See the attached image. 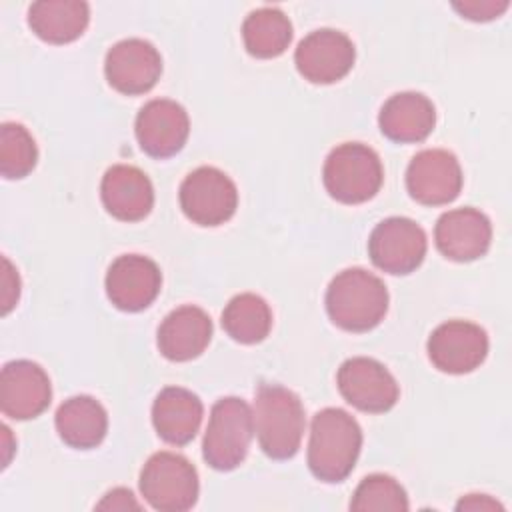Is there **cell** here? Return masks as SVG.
I'll list each match as a JSON object with an SVG mask.
<instances>
[{
    "instance_id": "6da1fadb",
    "label": "cell",
    "mask_w": 512,
    "mask_h": 512,
    "mask_svg": "<svg viewBox=\"0 0 512 512\" xmlns=\"http://www.w3.org/2000/svg\"><path fill=\"white\" fill-rule=\"evenodd\" d=\"M360 448L362 430L348 412L324 408L312 418L308 466L318 480L342 482L354 470Z\"/></svg>"
},
{
    "instance_id": "7a4b0ae2",
    "label": "cell",
    "mask_w": 512,
    "mask_h": 512,
    "mask_svg": "<svg viewBox=\"0 0 512 512\" xmlns=\"http://www.w3.org/2000/svg\"><path fill=\"white\" fill-rule=\"evenodd\" d=\"M254 432L262 452L274 460L292 458L304 434V408L300 398L278 384H260L252 410Z\"/></svg>"
},
{
    "instance_id": "3957f363",
    "label": "cell",
    "mask_w": 512,
    "mask_h": 512,
    "mask_svg": "<svg viewBox=\"0 0 512 512\" xmlns=\"http://www.w3.org/2000/svg\"><path fill=\"white\" fill-rule=\"evenodd\" d=\"M386 310L384 282L364 268L342 270L326 290V312L342 330L368 332L382 322Z\"/></svg>"
},
{
    "instance_id": "277c9868",
    "label": "cell",
    "mask_w": 512,
    "mask_h": 512,
    "mask_svg": "<svg viewBox=\"0 0 512 512\" xmlns=\"http://www.w3.org/2000/svg\"><path fill=\"white\" fill-rule=\"evenodd\" d=\"M322 178L334 200L342 204H362L380 190L384 170L378 154L370 146L346 142L328 154Z\"/></svg>"
},
{
    "instance_id": "5b68a950",
    "label": "cell",
    "mask_w": 512,
    "mask_h": 512,
    "mask_svg": "<svg viewBox=\"0 0 512 512\" xmlns=\"http://www.w3.org/2000/svg\"><path fill=\"white\" fill-rule=\"evenodd\" d=\"M252 434L254 422L250 406L236 396L220 398L210 410L202 456L214 470H234L244 462Z\"/></svg>"
},
{
    "instance_id": "8992f818",
    "label": "cell",
    "mask_w": 512,
    "mask_h": 512,
    "mask_svg": "<svg viewBox=\"0 0 512 512\" xmlns=\"http://www.w3.org/2000/svg\"><path fill=\"white\" fill-rule=\"evenodd\" d=\"M140 492L154 510H190L198 500L196 468L176 452H156L140 472Z\"/></svg>"
},
{
    "instance_id": "52a82bcc",
    "label": "cell",
    "mask_w": 512,
    "mask_h": 512,
    "mask_svg": "<svg viewBox=\"0 0 512 512\" xmlns=\"http://www.w3.org/2000/svg\"><path fill=\"white\" fill-rule=\"evenodd\" d=\"M182 212L200 226H220L238 206L236 184L214 166H200L180 184Z\"/></svg>"
},
{
    "instance_id": "ba28073f",
    "label": "cell",
    "mask_w": 512,
    "mask_h": 512,
    "mask_svg": "<svg viewBox=\"0 0 512 512\" xmlns=\"http://www.w3.org/2000/svg\"><path fill=\"white\" fill-rule=\"evenodd\" d=\"M426 234L410 218L392 216L382 220L370 234L368 254L388 274H410L426 256Z\"/></svg>"
},
{
    "instance_id": "9c48e42d",
    "label": "cell",
    "mask_w": 512,
    "mask_h": 512,
    "mask_svg": "<svg viewBox=\"0 0 512 512\" xmlns=\"http://www.w3.org/2000/svg\"><path fill=\"white\" fill-rule=\"evenodd\" d=\"M336 384L348 404L362 412H388L400 394L394 376L374 358L356 356L338 368Z\"/></svg>"
},
{
    "instance_id": "30bf717a",
    "label": "cell",
    "mask_w": 512,
    "mask_h": 512,
    "mask_svg": "<svg viewBox=\"0 0 512 512\" xmlns=\"http://www.w3.org/2000/svg\"><path fill=\"white\" fill-rule=\"evenodd\" d=\"M406 188L424 206H442L456 200L462 190V170L456 156L442 148L418 152L408 164Z\"/></svg>"
},
{
    "instance_id": "8fae6325",
    "label": "cell",
    "mask_w": 512,
    "mask_h": 512,
    "mask_svg": "<svg viewBox=\"0 0 512 512\" xmlns=\"http://www.w3.org/2000/svg\"><path fill=\"white\" fill-rule=\"evenodd\" d=\"M354 58L352 40L332 28L310 32L294 52L298 72L312 84H332L344 78L352 70Z\"/></svg>"
},
{
    "instance_id": "7c38bea8",
    "label": "cell",
    "mask_w": 512,
    "mask_h": 512,
    "mask_svg": "<svg viewBox=\"0 0 512 512\" xmlns=\"http://www.w3.org/2000/svg\"><path fill=\"white\" fill-rule=\"evenodd\" d=\"M108 84L126 96H138L152 90L162 74L160 52L142 38L116 42L104 60Z\"/></svg>"
},
{
    "instance_id": "4fadbf2b",
    "label": "cell",
    "mask_w": 512,
    "mask_h": 512,
    "mask_svg": "<svg viewBox=\"0 0 512 512\" xmlns=\"http://www.w3.org/2000/svg\"><path fill=\"white\" fill-rule=\"evenodd\" d=\"M488 354L486 332L466 320H448L428 338V358L448 374H468L476 370Z\"/></svg>"
},
{
    "instance_id": "5bb4252c",
    "label": "cell",
    "mask_w": 512,
    "mask_h": 512,
    "mask_svg": "<svg viewBox=\"0 0 512 512\" xmlns=\"http://www.w3.org/2000/svg\"><path fill=\"white\" fill-rule=\"evenodd\" d=\"M134 130L140 148L148 156L170 158L184 148L190 132V120L178 102L156 98L140 108Z\"/></svg>"
},
{
    "instance_id": "9a60e30c",
    "label": "cell",
    "mask_w": 512,
    "mask_h": 512,
    "mask_svg": "<svg viewBox=\"0 0 512 512\" xmlns=\"http://www.w3.org/2000/svg\"><path fill=\"white\" fill-rule=\"evenodd\" d=\"M162 286V274L154 260L140 254L118 256L106 274V294L124 312L148 308Z\"/></svg>"
},
{
    "instance_id": "2e32d148",
    "label": "cell",
    "mask_w": 512,
    "mask_h": 512,
    "mask_svg": "<svg viewBox=\"0 0 512 512\" xmlns=\"http://www.w3.org/2000/svg\"><path fill=\"white\" fill-rule=\"evenodd\" d=\"M52 398L50 378L42 366L30 360H12L4 364L0 376V408L14 420L40 416Z\"/></svg>"
},
{
    "instance_id": "e0dca14e",
    "label": "cell",
    "mask_w": 512,
    "mask_h": 512,
    "mask_svg": "<svg viewBox=\"0 0 512 512\" xmlns=\"http://www.w3.org/2000/svg\"><path fill=\"white\" fill-rule=\"evenodd\" d=\"M436 248L454 262H472L490 248L492 226L486 214L476 208L444 212L434 228Z\"/></svg>"
},
{
    "instance_id": "ac0fdd59",
    "label": "cell",
    "mask_w": 512,
    "mask_h": 512,
    "mask_svg": "<svg viewBox=\"0 0 512 512\" xmlns=\"http://www.w3.org/2000/svg\"><path fill=\"white\" fill-rule=\"evenodd\" d=\"M102 204L118 220L138 222L154 206V188L148 176L128 164H116L106 170L100 184Z\"/></svg>"
},
{
    "instance_id": "d6986e66",
    "label": "cell",
    "mask_w": 512,
    "mask_h": 512,
    "mask_svg": "<svg viewBox=\"0 0 512 512\" xmlns=\"http://www.w3.org/2000/svg\"><path fill=\"white\" fill-rule=\"evenodd\" d=\"M212 338V320L198 306L172 310L158 328V348L172 362H186L200 356Z\"/></svg>"
},
{
    "instance_id": "ffe728a7",
    "label": "cell",
    "mask_w": 512,
    "mask_h": 512,
    "mask_svg": "<svg viewBox=\"0 0 512 512\" xmlns=\"http://www.w3.org/2000/svg\"><path fill=\"white\" fill-rule=\"evenodd\" d=\"M382 134L398 144L422 142L436 124L434 104L420 92L390 96L378 116Z\"/></svg>"
},
{
    "instance_id": "44dd1931",
    "label": "cell",
    "mask_w": 512,
    "mask_h": 512,
    "mask_svg": "<svg viewBox=\"0 0 512 512\" xmlns=\"http://www.w3.org/2000/svg\"><path fill=\"white\" fill-rule=\"evenodd\" d=\"M202 414L200 398L180 386L160 390L152 404V424L158 436L174 446H184L196 436Z\"/></svg>"
},
{
    "instance_id": "7402d4cb",
    "label": "cell",
    "mask_w": 512,
    "mask_h": 512,
    "mask_svg": "<svg viewBox=\"0 0 512 512\" xmlns=\"http://www.w3.org/2000/svg\"><path fill=\"white\" fill-rule=\"evenodd\" d=\"M88 20L90 8L80 0H40L28 10V26L50 44H68L80 38Z\"/></svg>"
},
{
    "instance_id": "603a6c76",
    "label": "cell",
    "mask_w": 512,
    "mask_h": 512,
    "mask_svg": "<svg viewBox=\"0 0 512 512\" xmlns=\"http://www.w3.org/2000/svg\"><path fill=\"white\" fill-rule=\"evenodd\" d=\"M56 430L70 448L90 450L104 440L108 416L96 398L72 396L56 410Z\"/></svg>"
},
{
    "instance_id": "cb8c5ba5",
    "label": "cell",
    "mask_w": 512,
    "mask_h": 512,
    "mask_svg": "<svg viewBox=\"0 0 512 512\" xmlns=\"http://www.w3.org/2000/svg\"><path fill=\"white\" fill-rule=\"evenodd\" d=\"M246 50L256 58H276L284 54L292 40V24L278 8H258L242 24Z\"/></svg>"
},
{
    "instance_id": "d4e9b609",
    "label": "cell",
    "mask_w": 512,
    "mask_h": 512,
    "mask_svg": "<svg viewBox=\"0 0 512 512\" xmlns=\"http://www.w3.org/2000/svg\"><path fill=\"white\" fill-rule=\"evenodd\" d=\"M222 326L226 334L240 344L262 342L272 328V312L264 298L244 292L234 296L224 312Z\"/></svg>"
},
{
    "instance_id": "484cf974",
    "label": "cell",
    "mask_w": 512,
    "mask_h": 512,
    "mask_svg": "<svg viewBox=\"0 0 512 512\" xmlns=\"http://www.w3.org/2000/svg\"><path fill=\"white\" fill-rule=\"evenodd\" d=\"M38 160L32 134L16 122H4L0 128V172L8 180L28 176Z\"/></svg>"
},
{
    "instance_id": "4316f807",
    "label": "cell",
    "mask_w": 512,
    "mask_h": 512,
    "mask_svg": "<svg viewBox=\"0 0 512 512\" xmlns=\"http://www.w3.org/2000/svg\"><path fill=\"white\" fill-rule=\"evenodd\" d=\"M408 496L404 492V488L386 474H372L366 476L350 502V508L356 512H384V510H408Z\"/></svg>"
},
{
    "instance_id": "83f0119b",
    "label": "cell",
    "mask_w": 512,
    "mask_h": 512,
    "mask_svg": "<svg viewBox=\"0 0 512 512\" xmlns=\"http://www.w3.org/2000/svg\"><path fill=\"white\" fill-rule=\"evenodd\" d=\"M510 6L508 0H464L454 2V8L468 20L486 22L498 18Z\"/></svg>"
},
{
    "instance_id": "f1b7e54d",
    "label": "cell",
    "mask_w": 512,
    "mask_h": 512,
    "mask_svg": "<svg viewBox=\"0 0 512 512\" xmlns=\"http://www.w3.org/2000/svg\"><path fill=\"white\" fill-rule=\"evenodd\" d=\"M2 314H8L20 296V278L8 258H2Z\"/></svg>"
},
{
    "instance_id": "f546056e",
    "label": "cell",
    "mask_w": 512,
    "mask_h": 512,
    "mask_svg": "<svg viewBox=\"0 0 512 512\" xmlns=\"http://www.w3.org/2000/svg\"><path fill=\"white\" fill-rule=\"evenodd\" d=\"M96 508L98 510H140V504L130 490L114 488L96 504Z\"/></svg>"
},
{
    "instance_id": "4dcf8cb0",
    "label": "cell",
    "mask_w": 512,
    "mask_h": 512,
    "mask_svg": "<svg viewBox=\"0 0 512 512\" xmlns=\"http://www.w3.org/2000/svg\"><path fill=\"white\" fill-rule=\"evenodd\" d=\"M456 510L458 512H478V510L494 512V510H504V506L486 494H468L460 498V502L456 504Z\"/></svg>"
}]
</instances>
